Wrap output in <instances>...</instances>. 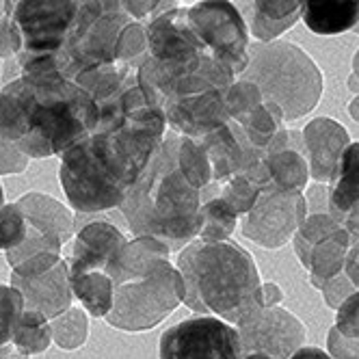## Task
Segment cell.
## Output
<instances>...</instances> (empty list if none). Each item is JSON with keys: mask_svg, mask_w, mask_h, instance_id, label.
<instances>
[{"mask_svg": "<svg viewBox=\"0 0 359 359\" xmlns=\"http://www.w3.org/2000/svg\"><path fill=\"white\" fill-rule=\"evenodd\" d=\"M97 121L95 100L57 72L0 85V139L27 158L63 156L95 133Z\"/></svg>", "mask_w": 359, "mask_h": 359, "instance_id": "6da1fadb", "label": "cell"}, {"mask_svg": "<svg viewBox=\"0 0 359 359\" xmlns=\"http://www.w3.org/2000/svg\"><path fill=\"white\" fill-rule=\"evenodd\" d=\"M180 135L169 130L119 206L135 236H154L182 251L199 236L201 191L177 163Z\"/></svg>", "mask_w": 359, "mask_h": 359, "instance_id": "7a4b0ae2", "label": "cell"}, {"mask_svg": "<svg viewBox=\"0 0 359 359\" xmlns=\"http://www.w3.org/2000/svg\"><path fill=\"white\" fill-rule=\"evenodd\" d=\"M175 269L184 279V305L195 314L217 316L236 327L262 307L258 264L234 241L203 243L195 238L177 251Z\"/></svg>", "mask_w": 359, "mask_h": 359, "instance_id": "3957f363", "label": "cell"}, {"mask_svg": "<svg viewBox=\"0 0 359 359\" xmlns=\"http://www.w3.org/2000/svg\"><path fill=\"white\" fill-rule=\"evenodd\" d=\"M241 81L253 83L264 102L275 104L284 121L310 115L323 97L325 76L314 59L292 41L249 43V65Z\"/></svg>", "mask_w": 359, "mask_h": 359, "instance_id": "277c9868", "label": "cell"}, {"mask_svg": "<svg viewBox=\"0 0 359 359\" xmlns=\"http://www.w3.org/2000/svg\"><path fill=\"white\" fill-rule=\"evenodd\" d=\"M81 7L83 0H7V13L18 35L13 59L22 76L61 74Z\"/></svg>", "mask_w": 359, "mask_h": 359, "instance_id": "5b68a950", "label": "cell"}, {"mask_svg": "<svg viewBox=\"0 0 359 359\" xmlns=\"http://www.w3.org/2000/svg\"><path fill=\"white\" fill-rule=\"evenodd\" d=\"M184 303V279L169 260H158L143 277L115 286L113 310L104 318L119 331H149Z\"/></svg>", "mask_w": 359, "mask_h": 359, "instance_id": "8992f818", "label": "cell"}, {"mask_svg": "<svg viewBox=\"0 0 359 359\" xmlns=\"http://www.w3.org/2000/svg\"><path fill=\"white\" fill-rule=\"evenodd\" d=\"M187 27L236 79L249 65V27L234 3H195L187 9Z\"/></svg>", "mask_w": 359, "mask_h": 359, "instance_id": "52a82bcc", "label": "cell"}, {"mask_svg": "<svg viewBox=\"0 0 359 359\" xmlns=\"http://www.w3.org/2000/svg\"><path fill=\"white\" fill-rule=\"evenodd\" d=\"M9 286L20 290L24 310L39 312L48 320L61 316L74 303L69 286V264L61 253H37L13 269Z\"/></svg>", "mask_w": 359, "mask_h": 359, "instance_id": "ba28073f", "label": "cell"}, {"mask_svg": "<svg viewBox=\"0 0 359 359\" xmlns=\"http://www.w3.org/2000/svg\"><path fill=\"white\" fill-rule=\"evenodd\" d=\"M158 359H243L238 329L217 316L195 314L163 333Z\"/></svg>", "mask_w": 359, "mask_h": 359, "instance_id": "9c48e42d", "label": "cell"}, {"mask_svg": "<svg viewBox=\"0 0 359 359\" xmlns=\"http://www.w3.org/2000/svg\"><path fill=\"white\" fill-rule=\"evenodd\" d=\"M307 219L303 193H288L266 187L255 206L241 217V232L251 243L264 249H279L292 241L301 223Z\"/></svg>", "mask_w": 359, "mask_h": 359, "instance_id": "30bf717a", "label": "cell"}, {"mask_svg": "<svg viewBox=\"0 0 359 359\" xmlns=\"http://www.w3.org/2000/svg\"><path fill=\"white\" fill-rule=\"evenodd\" d=\"M243 355L264 353L273 359H288L305 346V325L284 307H260L245 316L238 325Z\"/></svg>", "mask_w": 359, "mask_h": 359, "instance_id": "8fae6325", "label": "cell"}, {"mask_svg": "<svg viewBox=\"0 0 359 359\" xmlns=\"http://www.w3.org/2000/svg\"><path fill=\"white\" fill-rule=\"evenodd\" d=\"M225 91L210 89L203 93L165 102L163 111L167 117V126L173 133L182 135L187 139H193V141H199L203 137L217 133L227 121H232L227 104H225Z\"/></svg>", "mask_w": 359, "mask_h": 359, "instance_id": "7c38bea8", "label": "cell"}, {"mask_svg": "<svg viewBox=\"0 0 359 359\" xmlns=\"http://www.w3.org/2000/svg\"><path fill=\"white\" fill-rule=\"evenodd\" d=\"M303 154L316 184H329L336 175L344 149L351 145L346 128L331 117H316L303 128Z\"/></svg>", "mask_w": 359, "mask_h": 359, "instance_id": "4fadbf2b", "label": "cell"}, {"mask_svg": "<svg viewBox=\"0 0 359 359\" xmlns=\"http://www.w3.org/2000/svg\"><path fill=\"white\" fill-rule=\"evenodd\" d=\"M201 151L206 154L212 184H223L229 177L241 173V167L245 163V151L249 147V139L241 130L236 121H227L217 133L195 141Z\"/></svg>", "mask_w": 359, "mask_h": 359, "instance_id": "5bb4252c", "label": "cell"}, {"mask_svg": "<svg viewBox=\"0 0 359 359\" xmlns=\"http://www.w3.org/2000/svg\"><path fill=\"white\" fill-rule=\"evenodd\" d=\"M128 238L109 221H91L81 227L72 247V260L89 269L109 271L115 258L126 247Z\"/></svg>", "mask_w": 359, "mask_h": 359, "instance_id": "9a60e30c", "label": "cell"}, {"mask_svg": "<svg viewBox=\"0 0 359 359\" xmlns=\"http://www.w3.org/2000/svg\"><path fill=\"white\" fill-rule=\"evenodd\" d=\"M20 210L27 217V223L48 238H55L61 245L74 238V212L63 206L59 199L46 193H27L18 201Z\"/></svg>", "mask_w": 359, "mask_h": 359, "instance_id": "2e32d148", "label": "cell"}, {"mask_svg": "<svg viewBox=\"0 0 359 359\" xmlns=\"http://www.w3.org/2000/svg\"><path fill=\"white\" fill-rule=\"evenodd\" d=\"M69 286L74 299H79L83 310L93 318H107L113 310L115 281L107 271L89 269L76 260H69Z\"/></svg>", "mask_w": 359, "mask_h": 359, "instance_id": "e0dca14e", "label": "cell"}, {"mask_svg": "<svg viewBox=\"0 0 359 359\" xmlns=\"http://www.w3.org/2000/svg\"><path fill=\"white\" fill-rule=\"evenodd\" d=\"M238 9L249 11V31L260 43L277 41L279 35H284L292 29L301 18L303 3H284V0H253V3H241Z\"/></svg>", "mask_w": 359, "mask_h": 359, "instance_id": "ac0fdd59", "label": "cell"}, {"mask_svg": "<svg viewBox=\"0 0 359 359\" xmlns=\"http://www.w3.org/2000/svg\"><path fill=\"white\" fill-rule=\"evenodd\" d=\"M301 20L316 35H342L359 24V0H307Z\"/></svg>", "mask_w": 359, "mask_h": 359, "instance_id": "d6986e66", "label": "cell"}, {"mask_svg": "<svg viewBox=\"0 0 359 359\" xmlns=\"http://www.w3.org/2000/svg\"><path fill=\"white\" fill-rule=\"evenodd\" d=\"M169 255L171 249L163 241L154 236H135L126 243L107 273L115 281V286H119L123 281L143 277L158 260H169Z\"/></svg>", "mask_w": 359, "mask_h": 359, "instance_id": "ffe728a7", "label": "cell"}, {"mask_svg": "<svg viewBox=\"0 0 359 359\" xmlns=\"http://www.w3.org/2000/svg\"><path fill=\"white\" fill-rule=\"evenodd\" d=\"M329 215L340 225L359 206V143L351 141L338 163L336 175L327 184Z\"/></svg>", "mask_w": 359, "mask_h": 359, "instance_id": "44dd1931", "label": "cell"}, {"mask_svg": "<svg viewBox=\"0 0 359 359\" xmlns=\"http://www.w3.org/2000/svg\"><path fill=\"white\" fill-rule=\"evenodd\" d=\"M353 243H357V241H353V236L346 232V229L340 227L338 232H333L329 238H325L320 245L314 247V251L310 255L307 273H310V284L316 290H320L325 281L344 273L346 253L353 247Z\"/></svg>", "mask_w": 359, "mask_h": 359, "instance_id": "7402d4cb", "label": "cell"}, {"mask_svg": "<svg viewBox=\"0 0 359 359\" xmlns=\"http://www.w3.org/2000/svg\"><path fill=\"white\" fill-rule=\"evenodd\" d=\"M266 167L271 173V187L288 193H303L310 182V165L305 154L297 149H284L271 154L266 158Z\"/></svg>", "mask_w": 359, "mask_h": 359, "instance_id": "603a6c76", "label": "cell"}, {"mask_svg": "<svg viewBox=\"0 0 359 359\" xmlns=\"http://www.w3.org/2000/svg\"><path fill=\"white\" fill-rule=\"evenodd\" d=\"M11 342H13L15 355L24 359L46 353L50 344H53V327H50V320L39 312L24 310L13 329Z\"/></svg>", "mask_w": 359, "mask_h": 359, "instance_id": "cb8c5ba5", "label": "cell"}, {"mask_svg": "<svg viewBox=\"0 0 359 359\" xmlns=\"http://www.w3.org/2000/svg\"><path fill=\"white\" fill-rule=\"evenodd\" d=\"M238 223L241 217L219 195L206 197L201 203V229L197 238L203 243H225L232 238Z\"/></svg>", "mask_w": 359, "mask_h": 359, "instance_id": "d4e9b609", "label": "cell"}, {"mask_svg": "<svg viewBox=\"0 0 359 359\" xmlns=\"http://www.w3.org/2000/svg\"><path fill=\"white\" fill-rule=\"evenodd\" d=\"M236 123L241 126V130L245 133L249 143L253 147L262 149V151L286 128L281 111L275 104H269V102H262V104L255 107L251 113H247L245 117L236 119Z\"/></svg>", "mask_w": 359, "mask_h": 359, "instance_id": "484cf974", "label": "cell"}, {"mask_svg": "<svg viewBox=\"0 0 359 359\" xmlns=\"http://www.w3.org/2000/svg\"><path fill=\"white\" fill-rule=\"evenodd\" d=\"M342 225L333 219L329 212H318V215H307V219L301 223L297 234L292 236L294 253L299 262L307 269L310 266V255L316 245H320L325 238H329L333 232H338Z\"/></svg>", "mask_w": 359, "mask_h": 359, "instance_id": "4316f807", "label": "cell"}, {"mask_svg": "<svg viewBox=\"0 0 359 359\" xmlns=\"http://www.w3.org/2000/svg\"><path fill=\"white\" fill-rule=\"evenodd\" d=\"M53 342L61 351H79L89 338V314L79 305H72L61 316L50 320Z\"/></svg>", "mask_w": 359, "mask_h": 359, "instance_id": "83f0119b", "label": "cell"}, {"mask_svg": "<svg viewBox=\"0 0 359 359\" xmlns=\"http://www.w3.org/2000/svg\"><path fill=\"white\" fill-rule=\"evenodd\" d=\"M24 312L20 290L9 284H0V357H13V329ZM15 359V357H13Z\"/></svg>", "mask_w": 359, "mask_h": 359, "instance_id": "f1b7e54d", "label": "cell"}, {"mask_svg": "<svg viewBox=\"0 0 359 359\" xmlns=\"http://www.w3.org/2000/svg\"><path fill=\"white\" fill-rule=\"evenodd\" d=\"M177 163L182 167V171L187 173V177L199 189L206 191L212 184V173H210V165L206 154L201 151V147L193 141L180 135V147H177Z\"/></svg>", "mask_w": 359, "mask_h": 359, "instance_id": "f546056e", "label": "cell"}, {"mask_svg": "<svg viewBox=\"0 0 359 359\" xmlns=\"http://www.w3.org/2000/svg\"><path fill=\"white\" fill-rule=\"evenodd\" d=\"M262 191H264L262 187L251 182V180H247L245 175H234V177H229L227 182L219 184L217 195L227 203V206H232V210L238 217H245L255 206V201H258Z\"/></svg>", "mask_w": 359, "mask_h": 359, "instance_id": "4dcf8cb0", "label": "cell"}, {"mask_svg": "<svg viewBox=\"0 0 359 359\" xmlns=\"http://www.w3.org/2000/svg\"><path fill=\"white\" fill-rule=\"evenodd\" d=\"M149 55L147 50V35H145V24L141 22H130L128 27L121 31L119 43H117V61L126 63L135 69H139V65L145 61V57Z\"/></svg>", "mask_w": 359, "mask_h": 359, "instance_id": "1f68e13d", "label": "cell"}, {"mask_svg": "<svg viewBox=\"0 0 359 359\" xmlns=\"http://www.w3.org/2000/svg\"><path fill=\"white\" fill-rule=\"evenodd\" d=\"M29 223L27 217L20 210L18 203H5L0 208V251H13L18 249L29 236Z\"/></svg>", "mask_w": 359, "mask_h": 359, "instance_id": "d6a6232c", "label": "cell"}, {"mask_svg": "<svg viewBox=\"0 0 359 359\" xmlns=\"http://www.w3.org/2000/svg\"><path fill=\"white\" fill-rule=\"evenodd\" d=\"M262 102H264V97H262L260 89L253 83H247V81H236L225 91V104H227V111H229L232 121L245 117L255 107H260Z\"/></svg>", "mask_w": 359, "mask_h": 359, "instance_id": "836d02e7", "label": "cell"}, {"mask_svg": "<svg viewBox=\"0 0 359 359\" xmlns=\"http://www.w3.org/2000/svg\"><path fill=\"white\" fill-rule=\"evenodd\" d=\"M29 227H31V225H29ZM61 247H63V245H61L59 241L48 238V236H43L41 232H37V229L31 227L27 241H24L18 249L7 251V262H9L11 269H15L18 264L27 262L29 258H33V255H37V253H46V251L61 253Z\"/></svg>", "mask_w": 359, "mask_h": 359, "instance_id": "e575fe53", "label": "cell"}, {"mask_svg": "<svg viewBox=\"0 0 359 359\" xmlns=\"http://www.w3.org/2000/svg\"><path fill=\"white\" fill-rule=\"evenodd\" d=\"M333 327L342 336L351 340H359V290H355L336 310V325Z\"/></svg>", "mask_w": 359, "mask_h": 359, "instance_id": "d590c367", "label": "cell"}, {"mask_svg": "<svg viewBox=\"0 0 359 359\" xmlns=\"http://www.w3.org/2000/svg\"><path fill=\"white\" fill-rule=\"evenodd\" d=\"M355 290H357V288L351 284V279H348L344 273H340L338 277H333V279L325 281L318 292H323V299H325V303L331 307V310H338V307H340Z\"/></svg>", "mask_w": 359, "mask_h": 359, "instance_id": "8d00e7d4", "label": "cell"}, {"mask_svg": "<svg viewBox=\"0 0 359 359\" xmlns=\"http://www.w3.org/2000/svg\"><path fill=\"white\" fill-rule=\"evenodd\" d=\"M327 353L333 359H359V340H351L331 327L327 333Z\"/></svg>", "mask_w": 359, "mask_h": 359, "instance_id": "74e56055", "label": "cell"}, {"mask_svg": "<svg viewBox=\"0 0 359 359\" xmlns=\"http://www.w3.org/2000/svg\"><path fill=\"white\" fill-rule=\"evenodd\" d=\"M29 161L20 149L0 139V175H18L29 167Z\"/></svg>", "mask_w": 359, "mask_h": 359, "instance_id": "f35d334b", "label": "cell"}, {"mask_svg": "<svg viewBox=\"0 0 359 359\" xmlns=\"http://www.w3.org/2000/svg\"><path fill=\"white\" fill-rule=\"evenodd\" d=\"M18 55V35L13 29V22L9 13L5 18H0V59H13Z\"/></svg>", "mask_w": 359, "mask_h": 359, "instance_id": "ab89813d", "label": "cell"}, {"mask_svg": "<svg viewBox=\"0 0 359 359\" xmlns=\"http://www.w3.org/2000/svg\"><path fill=\"white\" fill-rule=\"evenodd\" d=\"M307 203V215H318L329 212V201H327V184H314L310 193L305 195Z\"/></svg>", "mask_w": 359, "mask_h": 359, "instance_id": "60d3db41", "label": "cell"}, {"mask_svg": "<svg viewBox=\"0 0 359 359\" xmlns=\"http://www.w3.org/2000/svg\"><path fill=\"white\" fill-rule=\"evenodd\" d=\"M344 275L351 279V284L359 290V241L353 243V247L346 253V262H344Z\"/></svg>", "mask_w": 359, "mask_h": 359, "instance_id": "b9f144b4", "label": "cell"}, {"mask_svg": "<svg viewBox=\"0 0 359 359\" xmlns=\"http://www.w3.org/2000/svg\"><path fill=\"white\" fill-rule=\"evenodd\" d=\"M260 301H262V307H279L281 301H284V292H281V288L275 281H266L260 288Z\"/></svg>", "mask_w": 359, "mask_h": 359, "instance_id": "7bdbcfd3", "label": "cell"}, {"mask_svg": "<svg viewBox=\"0 0 359 359\" xmlns=\"http://www.w3.org/2000/svg\"><path fill=\"white\" fill-rule=\"evenodd\" d=\"M288 359H333V357L327 351L318 348V346H301Z\"/></svg>", "mask_w": 359, "mask_h": 359, "instance_id": "ee69618b", "label": "cell"}, {"mask_svg": "<svg viewBox=\"0 0 359 359\" xmlns=\"http://www.w3.org/2000/svg\"><path fill=\"white\" fill-rule=\"evenodd\" d=\"M342 227L353 236V241H359V206L346 215V219L342 221Z\"/></svg>", "mask_w": 359, "mask_h": 359, "instance_id": "f6af8a7d", "label": "cell"}, {"mask_svg": "<svg viewBox=\"0 0 359 359\" xmlns=\"http://www.w3.org/2000/svg\"><path fill=\"white\" fill-rule=\"evenodd\" d=\"M346 87L355 93V95H359V79H355V76L351 74L348 76V81H346Z\"/></svg>", "mask_w": 359, "mask_h": 359, "instance_id": "bcb514c9", "label": "cell"}, {"mask_svg": "<svg viewBox=\"0 0 359 359\" xmlns=\"http://www.w3.org/2000/svg\"><path fill=\"white\" fill-rule=\"evenodd\" d=\"M353 76H355V79H359V50L353 57Z\"/></svg>", "mask_w": 359, "mask_h": 359, "instance_id": "7dc6e473", "label": "cell"}, {"mask_svg": "<svg viewBox=\"0 0 359 359\" xmlns=\"http://www.w3.org/2000/svg\"><path fill=\"white\" fill-rule=\"evenodd\" d=\"M243 359H273V357H269L264 353H247V355H243Z\"/></svg>", "mask_w": 359, "mask_h": 359, "instance_id": "c3c4849f", "label": "cell"}, {"mask_svg": "<svg viewBox=\"0 0 359 359\" xmlns=\"http://www.w3.org/2000/svg\"><path fill=\"white\" fill-rule=\"evenodd\" d=\"M7 15V0H0V18Z\"/></svg>", "mask_w": 359, "mask_h": 359, "instance_id": "681fc988", "label": "cell"}, {"mask_svg": "<svg viewBox=\"0 0 359 359\" xmlns=\"http://www.w3.org/2000/svg\"><path fill=\"white\" fill-rule=\"evenodd\" d=\"M5 206V189H3V184H0V208Z\"/></svg>", "mask_w": 359, "mask_h": 359, "instance_id": "f907efd6", "label": "cell"}, {"mask_svg": "<svg viewBox=\"0 0 359 359\" xmlns=\"http://www.w3.org/2000/svg\"><path fill=\"white\" fill-rule=\"evenodd\" d=\"M353 31H355V33H357V35H359V24H357V27H355V29H353Z\"/></svg>", "mask_w": 359, "mask_h": 359, "instance_id": "816d5d0a", "label": "cell"}, {"mask_svg": "<svg viewBox=\"0 0 359 359\" xmlns=\"http://www.w3.org/2000/svg\"><path fill=\"white\" fill-rule=\"evenodd\" d=\"M0 359H13V357H0Z\"/></svg>", "mask_w": 359, "mask_h": 359, "instance_id": "f5cc1de1", "label": "cell"}]
</instances>
